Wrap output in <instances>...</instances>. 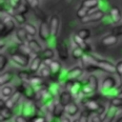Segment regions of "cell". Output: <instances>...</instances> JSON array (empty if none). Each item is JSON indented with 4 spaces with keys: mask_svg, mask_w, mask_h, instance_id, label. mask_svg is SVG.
<instances>
[{
    "mask_svg": "<svg viewBox=\"0 0 122 122\" xmlns=\"http://www.w3.org/2000/svg\"><path fill=\"white\" fill-rule=\"evenodd\" d=\"M59 122H71V119H70V116H66L64 115L62 118H60V121Z\"/></svg>",
    "mask_w": 122,
    "mask_h": 122,
    "instance_id": "cell-54",
    "label": "cell"
},
{
    "mask_svg": "<svg viewBox=\"0 0 122 122\" xmlns=\"http://www.w3.org/2000/svg\"><path fill=\"white\" fill-rule=\"evenodd\" d=\"M13 88L10 85H5L2 86L1 90H0V93H1V98L3 100H7L10 96H11L13 94Z\"/></svg>",
    "mask_w": 122,
    "mask_h": 122,
    "instance_id": "cell-20",
    "label": "cell"
},
{
    "mask_svg": "<svg viewBox=\"0 0 122 122\" xmlns=\"http://www.w3.org/2000/svg\"><path fill=\"white\" fill-rule=\"evenodd\" d=\"M12 117V111L9 108L6 107H1V112H0V121L5 122L10 120Z\"/></svg>",
    "mask_w": 122,
    "mask_h": 122,
    "instance_id": "cell-22",
    "label": "cell"
},
{
    "mask_svg": "<svg viewBox=\"0 0 122 122\" xmlns=\"http://www.w3.org/2000/svg\"><path fill=\"white\" fill-rule=\"evenodd\" d=\"M72 122H79V119H78V118H77V119H74Z\"/></svg>",
    "mask_w": 122,
    "mask_h": 122,
    "instance_id": "cell-56",
    "label": "cell"
},
{
    "mask_svg": "<svg viewBox=\"0 0 122 122\" xmlns=\"http://www.w3.org/2000/svg\"><path fill=\"white\" fill-rule=\"evenodd\" d=\"M56 50L58 53V57L61 60H67L69 58V48L67 43L64 40H59L56 44Z\"/></svg>",
    "mask_w": 122,
    "mask_h": 122,
    "instance_id": "cell-8",
    "label": "cell"
},
{
    "mask_svg": "<svg viewBox=\"0 0 122 122\" xmlns=\"http://www.w3.org/2000/svg\"><path fill=\"white\" fill-rule=\"evenodd\" d=\"M116 86V79L113 76H107L103 79L101 83V89L102 91H109L113 89Z\"/></svg>",
    "mask_w": 122,
    "mask_h": 122,
    "instance_id": "cell-16",
    "label": "cell"
},
{
    "mask_svg": "<svg viewBox=\"0 0 122 122\" xmlns=\"http://www.w3.org/2000/svg\"><path fill=\"white\" fill-rule=\"evenodd\" d=\"M1 30H0V36L1 38H4L10 34L15 30V22L12 19V17H9L5 21H1Z\"/></svg>",
    "mask_w": 122,
    "mask_h": 122,
    "instance_id": "cell-1",
    "label": "cell"
},
{
    "mask_svg": "<svg viewBox=\"0 0 122 122\" xmlns=\"http://www.w3.org/2000/svg\"><path fill=\"white\" fill-rule=\"evenodd\" d=\"M82 86H81V84H80V82H73V84H72V87H71V92L72 93V94H78L79 92H82Z\"/></svg>",
    "mask_w": 122,
    "mask_h": 122,
    "instance_id": "cell-41",
    "label": "cell"
},
{
    "mask_svg": "<svg viewBox=\"0 0 122 122\" xmlns=\"http://www.w3.org/2000/svg\"><path fill=\"white\" fill-rule=\"evenodd\" d=\"M23 28L25 29V30L27 31V33L29 34V35H30V36H34L36 33H37V29L35 28V26L33 25V24H30V23H26L24 26H23Z\"/></svg>",
    "mask_w": 122,
    "mask_h": 122,
    "instance_id": "cell-32",
    "label": "cell"
},
{
    "mask_svg": "<svg viewBox=\"0 0 122 122\" xmlns=\"http://www.w3.org/2000/svg\"><path fill=\"white\" fill-rule=\"evenodd\" d=\"M97 66H98L99 70H102L103 71H105L107 73H110V74L116 73L115 65L112 64L111 61H108L105 59H97Z\"/></svg>",
    "mask_w": 122,
    "mask_h": 122,
    "instance_id": "cell-6",
    "label": "cell"
},
{
    "mask_svg": "<svg viewBox=\"0 0 122 122\" xmlns=\"http://www.w3.org/2000/svg\"><path fill=\"white\" fill-rule=\"evenodd\" d=\"M22 96H23V94H22L21 92L15 91L11 96H10L7 100H4V106L3 107H6V108H9V109L12 110L17 105V103L22 98Z\"/></svg>",
    "mask_w": 122,
    "mask_h": 122,
    "instance_id": "cell-7",
    "label": "cell"
},
{
    "mask_svg": "<svg viewBox=\"0 0 122 122\" xmlns=\"http://www.w3.org/2000/svg\"><path fill=\"white\" fill-rule=\"evenodd\" d=\"M115 68H116V74L122 78V60L118 61L115 64Z\"/></svg>",
    "mask_w": 122,
    "mask_h": 122,
    "instance_id": "cell-51",
    "label": "cell"
},
{
    "mask_svg": "<svg viewBox=\"0 0 122 122\" xmlns=\"http://www.w3.org/2000/svg\"><path fill=\"white\" fill-rule=\"evenodd\" d=\"M89 13H90V10H89L88 9L82 7V6H80V8H78V10H76V16H77L80 20H82L83 18H85Z\"/></svg>",
    "mask_w": 122,
    "mask_h": 122,
    "instance_id": "cell-37",
    "label": "cell"
},
{
    "mask_svg": "<svg viewBox=\"0 0 122 122\" xmlns=\"http://www.w3.org/2000/svg\"><path fill=\"white\" fill-rule=\"evenodd\" d=\"M28 10H29V6H28L26 3H22V4L14 10V12H17V13H19V14H24V15H25V13L28 12Z\"/></svg>",
    "mask_w": 122,
    "mask_h": 122,
    "instance_id": "cell-44",
    "label": "cell"
},
{
    "mask_svg": "<svg viewBox=\"0 0 122 122\" xmlns=\"http://www.w3.org/2000/svg\"><path fill=\"white\" fill-rule=\"evenodd\" d=\"M73 41H74V43H75V46H77V47H79V48H81L84 51H87L88 49H89V45L86 43V40H84V39H82L80 36H78L76 33L73 35Z\"/></svg>",
    "mask_w": 122,
    "mask_h": 122,
    "instance_id": "cell-27",
    "label": "cell"
},
{
    "mask_svg": "<svg viewBox=\"0 0 122 122\" xmlns=\"http://www.w3.org/2000/svg\"><path fill=\"white\" fill-rule=\"evenodd\" d=\"M42 64H43V59L40 57V55H36L35 57H33L30 63V69L29 71L31 72V73H34V72H37L39 71L40 68L42 67Z\"/></svg>",
    "mask_w": 122,
    "mask_h": 122,
    "instance_id": "cell-14",
    "label": "cell"
},
{
    "mask_svg": "<svg viewBox=\"0 0 122 122\" xmlns=\"http://www.w3.org/2000/svg\"><path fill=\"white\" fill-rule=\"evenodd\" d=\"M110 104L115 108H122V97L120 96H116V97H112L111 99Z\"/></svg>",
    "mask_w": 122,
    "mask_h": 122,
    "instance_id": "cell-43",
    "label": "cell"
},
{
    "mask_svg": "<svg viewBox=\"0 0 122 122\" xmlns=\"http://www.w3.org/2000/svg\"><path fill=\"white\" fill-rule=\"evenodd\" d=\"M10 59L15 64H17L18 66H20L22 68H26L30 64V55L23 54V53H20V52H15L13 54H10Z\"/></svg>",
    "mask_w": 122,
    "mask_h": 122,
    "instance_id": "cell-4",
    "label": "cell"
},
{
    "mask_svg": "<svg viewBox=\"0 0 122 122\" xmlns=\"http://www.w3.org/2000/svg\"><path fill=\"white\" fill-rule=\"evenodd\" d=\"M17 91L21 92L23 96H25L28 100L35 99L36 94H37L35 90H34V88L29 82H22V84L20 85V87L18 88Z\"/></svg>",
    "mask_w": 122,
    "mask_h": 122,
    "instance_id": "cell-3",
    "label": "cell"
},
{
    "mask_svg": "<svg viewBox=\"0 0 122 122\" xmlns=\"http://www.w3.org/2000/svg\"><path fill=\"white\" fill-rule=\"evenodd\" d=\"M91 122H102V118L97 113H92L91 117Z\"/></svg>",
    "mask_w": 122,
    "mask_h": 122,
    "instance_id": "cell-52",
    "label": "cell"
},
{
    "mask_svg": "<svg viewBox=\"0 0 122 122\" xmlns=\"http://www.w3.org/2000/svg\"><path fill=\"white\" fill-rule=\"evenodd\" d=\"M66 108V113L68 116H75L79 112V106L75 102H71Z\"/></svg>",
    "mask_w": 122,
    "mask_h": 122,
    "instance_id": "cell-21",
    "label": "cell"
},
{
    "mask_svg": "<svg viewBox=\"0 0 122 122\" xmlns=\"http://www.w3.org/2000/svg\"><path fill=\"white\" fill-rule=\"evenodd\" d=\"M51 74V71L50 69V66H46V65H43L40 70H39V75L43 78H46V77H49L50 75Z\"/></svg>",
    "mask_w": 122,
    "mask_h": 122,
    "instance_id": "cell-36",
    "label": "cell"
},
{
    "mask_svg": "<svg viewBox=\"0 0 122 122\" xmlns=\"http://www.w3.org/2000/svg\"><path fill=\"white\" fill-rule=\"evenodd\" d=\"M53 56H54V51L50 48H47V49L43 50V51L40 54V57L43 59V61L44 60H49V59L51 60L53 58Z\"/></svg>",
    "mask_w": 122,
    "mask_h": 122,
    "instance_id": "cell-30",
    "label": "cell"
},
{
    "mask_svg": "<svg viewBox=\"0 0 122 122\" xmlns=\"http://www.w3.org/2000/svg\"><path fill=\"white\" fill-rule=\"evenodd\" d=\"M92 92H94L93 89H92L89 84L86 83V84L83 86V88H82L81 93H82V94H85V95H89V94H91V93H92Z\"/></svg>",
    "mask_w": 122,
    "mask_h": 122,
    "instance_id": "cell-46",
    "label": "cell"
},
{
    "mask_svg": "<svg viewBox=\"0 0 122 122\" xmlns=\"http://www.w3.org/2000/svg\"><path fill=\"white\" fill-rule=\"evenodd\" d=\"M17 50H18V52L23 53V54H28V55H30V53H31L30 49L29 48L28 44H26V43H21V44L18 46Z\"/></svg>",
    "mask_w": 122,
    "mask_h": 122,
    "instance_id": "cell-38",
    "label": "cell"
},
{
    "mask_svg": "<svg viewBox=\"0 0 122 122\" xmlns=\"http://www.w3.org/2000/svg\"><path fill=\"white\" fill-rule=\"evenodd\" d=\"M11 17L12 19L14 20L15 23L19 24V25H25L27 22H26V17L24 14H19L17 12H14V13H11Z\"/></svg>",
    "mask_w": 122,
    "mask_h": 122,
    "instance_id": "cell-31",
    "label": "cell"
},
{
    "mask_svg": "<svg viewBox=\"0 0 122 122\" xmlns=\"http://www.w3.org/2000/svg\"><path fill=\"white\" fill-rule=\"evenodd\" d=\"M112 34L115 35V36H119L122 35V24L115 26L114 28H112Z\"/></svg>",
    "mask_w": 122,
    "mask_h": 122,
    "instance_id": "cell-48",
    "label": "cell"
},
{
    "mask_svg": "<svg viewBox=\"0 0 122 122\" xmlns=\"http://www.w3.org/2000/svg\"><path fill=\"white\" fill-rule=\"evenodd\" d=\"M25 3L30 8V9H36L38 8V5H39V1L38 0H24Z\"/></svg>",
    "mask_w": 122,
    "mask_h": 122,
    "instance_id": "cell-49",
    "label": "cell"
},
{
    "mask_svg": "<svg viewBox=\"0 0 122 122\" xmlns=\"http://www.w3.org/2000/svg\"><path fill=\"white\" fill-rule=\"evenodd\" d=\"M72 101V93L70 91H63L59 93L58 96V103L64 107H67Z\"/></svg>",
    "mask_w": 122,
    "mask_h": 122,
    "instance_id": "cell-13",
    "label": "cell"
},
{
    "mask_svg": "<svg viewBox=\"0 0 122 122\" xmlns=\"http://www.w3.org/2000/svg\"><path fill=\"white\" fill-rule=\"evenodd\" d=\"M30 71H20L19 72H18V74H17V76H18V78L22 81V82H29L30 81V79L31 78V75H30Z\"/></svg>",
    "mask_w": 122,
    "mask_h": 122,
    "instance_id": "cell-33",
    "label": "cell"
},
{
    "mask_svg": "<svg viewBox=\"0 0 122 122\" xmlns=\"http://www.w3.org/2000/svg\"><path fill=\"white\" fill-rule=\"evenodd\" d=\"M50 69H51V73L55 74V73H57V72L60 71V70H61V64H60L58 61L52 60V62H51V65H50Z\"/></svg>",
    "mask_w": 122,
    "mask_h": 122,
    "instance_id": "cell-39",
    "label": "cell"
},
{
    "mask_svg": "<svg viewBox=\"0 0 122 122\" xmlns=\"http://www.w3.org/2000/svg\"><path fill=\"white\" fill-rule=\"evenodd\" d=\"M38 35L39 38L43 41H47L51 36V30H50L49 23H47V21H42L40 23L38 28Z\"/></svg>",
    "mask_w": 122,
    "mask_h": 122,
    "instance_id": "cell-11",
    "label": "cell"
},
{
    "mask_svg": "<svg viewBox=\"0 0 122 122\" xmlns=\"http://www.w3.org/2000/svg\"><path fill=\"white\" fill-rule=\"evenodd\" d=\"M83 73H84V69H82L79 66H75L67 71L66 78L67 80H70V81H75L80 76H82Z\"/></svg>",
    "mask_w": 122,
    "mask_h": 122,
    "instance_id": "cell-10",
    "label": "cell"
},
{
    "mask_svg": "<svg viewBox=\"0 0 122 122\" xmlns=\"http://www.w3.org/2000/svg\"><path fill=\"white\" fill-rule=\"evenodd\" d=\"M50 122H56L55 120H51V121H50Z\"/></svg>",
    "mask_w": 122,
    "mask_h": 122,
    "instance_id": "cell-57",
    "label": "cell"
},
{
    "mask_svg": "<svg viewBox=\"0 0 122 122\" xmlns=\"http://www.w3.org/2000/svg\"><path fill=\"white\" fill-rule=\"evenodd\" d=\"M115 122H122V115H121V116H120L119 118H117Z\"/></svg>",
    "mask_w": 122,
    "mask_h": 122,
    "instance_id": "cell-55",
    "label": "cell"
},
{
    "mask_svg": "<svg viewBox=\"0 0 122 122\" xmlns=\"http://www.w3.org/2000/svg\"><path fill=\"white\" fill-rule=\"evenodd\" d=\"M43 82V77H41L40 75H33L31 76V78L30 79L29 83L33 87V88H36V87H39Z\"/></svg>",
    "mask_w": 122,
    "mask_h": 122,
    "instance_id": "cell-35",
    "label": "cell"
},
{
    "mask_svg": "<svg viewBox=\"0 0 122 122\" xmlns=\"http://www.w3.org/2000/svg\"><path fill=\"white\" fill-rule=\"evenodd\" d=\"M102 1H109V0H102Z\"/></svg>",
    "mask_w": 122,
    "mask_h": 122,
    "instance_id": "cell-58",
    "label": "cell"
},
{
    "mask_svg": "<svg viewBox=\"0 0 122 122\" xmlns=\"http://www.w3.org/2000/svg\"><path fill=\"white\" fill-rule=\"evenodd\" d=\"M105 13L103 10H94L92 12H90L85 18H83L81 20L82 24H89V23H94V22H98L100 20L103 19Z\"/></svg>",
    "mask_w": 122,
    "mask_h": 122,
    "instance_id": "cell-5",
    "label": "cell"
},
{
    "mask_svg": "<svg viewBox=\"0 0 122 122\" xmlns=\"http://www.w3.org/2000/svg\"><path fill=\"white\" fill-rule=\"evenodd\" d=\"M118 41V38L117 36L113 35V34H109V35H106L104 36L102 39H101V43L104 45V46H112L114 44H116Z\"/></svg>",
    "mask_w": 122,
    "mask_h": 122,
    "instance_id": "cell-23",
    "label": "cell"
},
{
    "mask_svg": "<svg viewBox=\"0 0 122 122\" xmlns=\"http://www.w3.org/2000/svg\"><path fill=\"white\" fill-rule=\"evenodd\" d=\"M15 36L20 43H25L28 40V33L24 28H18L15 30Z\"/></svg>",
    "mask_w": 122,
    "mask_h": 122,
    "instance_id": "cell-26",
    "label": "cell"
},
{
    "mask_svg": "<svg viewBox=\"0 0 122 122\" xmlns=\"http://www.w3.org/2000/svg\"><path fill=\"white\" fill-rule=\"evenodd\" d=\"M84 54H85V53H84V51H83L81 48L77 47V46L74 47V48L72 49V51H71V56H72L73 59H75V60L81 59Z\"/></svg>",
    "mask_w": 122,
    "mask_h": 122,
    "instance_id": "cell-34",
    "label": "cell"
},
{
    "mask_svg": "<svg viewBox=\"0 0 122 122\" xmlns=\"http://www.w3.org/2000/svg\"><path fill=\"white\" fill-rule=\"evenodd\" d=\"M109 14H110V17H111L112 21L113 23H115V24H116V23H119V22L121 21V19H122L121 10H120L119 8L116 7V6H113V7L111 8Z\"/></svg>",
    "mask_w": 122,
    "mask_h": 122,
    "instance_id": "cell-17",
    "label": "cell"
},
{
    "mask_svg": "<svg viewBox=\"0 0 122 122\" xmlns=\"http://www.w3.org/2000/svg\"><path fill=\"white\" fill-rule=\"evenodd\" d=\"M13 78V73L11 71H5L0 74V85L5 86L6 84H9Z\"/></svg>",
    "mask_w": 122,
    "mask_h": 122,
    "instance_id": "cell-25",
    "label": "cell"
},
{
    "mask_svg": "<svg viewBox=\"0 0 122 122\" xmlns=\"http://www.w3.org/2000/svg\"><path fill=\"white\" fill-rule=\"evenodd\" d=\"M81 62L83 65V69H85L86 71H91L99 69L97 66V59L91 54L85 53L81 58Z\"/></svg>",
    "mask_w": 122,
    "mask_h": 122,
    "instance_id": "cell-2",
    "label": "cell"
},
{
    "mask_svg": "<svg viewBox=\"0 0 122 122\" xmlns=\"http://www.w3.org/2000/svg\"><path fill=\"white\" fill-rule=\"evenodd\" d=\"M9 4H10V8L15 10L22 4V0H9Z\"/></svg>",
    "mask_w": 122,
    "mask_h": 122,
    "instance_id": "cell-50",
    "label": "cell"
},
{
    "mask_svg": "<svg viewBox=\"0 0 122 122\" xmlns=\"http://www.w3.org/2000/svg\"><path fill=\"white\" fill-rule=\"evenodd\" d=\"M33 11H34V14L39 18L41 19V22L42 21H46L47 20V15L44 13L43 10H41L39 8H36V9H33Z\"/></svg>",
    "mask_w": 122,
    "mask_h": 122,
    "instance_id": "cell-45",
    "label": "cell"
},
{
    "mask_svg": "<svg viewBox=\"0 0 122 122\" xmlns=\"http://www.w3.org/2000/svg\"><path fill=\"white\" fill-rule=\"evenodd\" d=\"M87 84H89L93 89L94 92H97V90L99 88V82H98V79L95 75H92V74L90 75L87 79Z\"/></svg>",
    "mask_w": 122,
    "mask_h": 122,
    "instance_id": "cell-29",
    "label": "cell"
},
{
    "mask_svg": "<svg viewBox=\"0 0 122 122\" xmlns=\"http://www.w3.org/2000/svg\"><path fill=\"white\" fill-rule=\"evenodd\" d=\"M30 122H48V121H47V118L44 115L36 114V115H34L30 118Z\"/></svg>",
    "mask_w": 122,
    "mask_h": 122,
    "instance_id": "cell-47",
    "label": "cell"
},
{
    "mask_svg": "<svg viewBox=\"0 0 122 122\" xmlns=\"http://www.w3.org/2000/svg\"><path fill=\"white\" fill-rule=\"evenodd\" d=\"M15 122H27V119L24 117V115L18 114V115L15 117Z\"/></svg>",
    "mask_w": 122,
    "mask_h": 122,
    "instance_id": "cell-53",
    "label": "cell"
},
{
    "mask_svg": "<svg viewBox=\"0 0 122 122\" xmlns=\"http://www.w3.org/2000/svg\"><path fill=\"white\" fill-rule=\"evenodd\" d=\"M9 63V58L8 56H6L4 53H1L0 54V71L3 72V71L5 70L6 66L8 65Z\"/></svg>",
    "mask_w": 122,
    "mask_h": 122,
    "instance_id": "cell-42",
    "label": "cell"
},
{
    "mask_svg": "<svg viewBox=\"0 0 122 122\" xmlns=\"http://www.w3.org/2000/svg\"><path fill=\"white\" fill-rule=\"evenodd\" d=\"M98 5H99V0H83L81 3V6L88 9L89 10L97 8Z\"/></svg>",
    "mask_w": 122,
    "mask_h": 122,
    "instance_id": "cell-28",
    "label": "cell"
},
{
    "mask_svg": "<svg viewBox=\"0 0 122 122\" xmlns=\"http://www.w3.org/2000/svg\"><path fill=\"white\" fill-rule=\"evenodd\" d=\"M64 113H66V108L64 106H62L61 104L59 103H56L54 108H53V111L51 112V115L54 117V118H62L64 116Z\"/></svg>",
    "mask_w": 122,
    "mask_h": 122,
    "instance_id": "cell-19",
    "label": "cell"
},
{
    "mask_svg": "<svg viewBox=\"0 0 122 122\" xmlns=\"http://www.w3.org/2000/svg\"><path fill=\"white\" fill-rule=\"evenodd\" d=\"M27 44H28L29 48L30 49L31 53H34V54H36V55H40L41 52L43 51V49H42L41 45L38 43V41H36V40L33 39V38L30 39V40H29Z\"/></svg>",
    "mask_w": 122,
    "mask_h": 122,
    "instance_id": "cell-18",
    "label": "cell"
},
{
    "mask_svg": "<svg viewBox=\"0 0 122 122\" xmlns=\"http://www.w3.org/2000/svg\"><path fill=\"white\" fill-rule=\"evenodd\" d=\"M82 104L85 107V110L91 112L92 113H97L101 107V105L98 102H96L93 99H89V98H86L85 100H83Z\"/></svg>",
    "mask_w": 122,
    "mask_h": 122,
    "instance_id": "cell-12",
    "label": "cell"
},
{
    "mask_svg": "<svg viewBox=\"0 0 122 122\" xmlns=\"http://www.w3.org/2000/svg\"><path fill=\"white\" fill-rule=\"evenodd\" d=\"M34 107H35V106L30 102V100L26 101V102H25V107H24V110H23L25 115H30V118H31L32 116L36 115V114H35V108H34Z\"/></svg>",
    "mask_w": 122,
    "mask_h": 122,
    "instance_id": "cell-24",
    "label": "cell"
},
{
    "mask_svg": "<svg viewBox=\"0 0 122 122\" xmlns=\"http://www.w3.org/2000/svg\"><path fill=\"white\" fill-rule=\"evenodd\" d=\"M117 113V108L113 107V106H110L108 108V110L106 111L105 114L102 117V122H113L115 116Z\"/></svg>",
    "mask_w": 122,
    "mask_h": 122,
    "instance_id": "cell-15",
    "label": "cell"
},
{
    "mask_svg": "<svg viewBox=\"0 0 122 122\" xmlns=\"http://www.w3.org/2000/svg\"><path fill=\"white\" fill-rule=\"evenodd\" d=\"M76 34H77L78 36H80L82 39L87 40V39H89L90 36H91V31H90L89 29H80V30L77 31Z\"/></svg>",
    "mask_w": 122,
    "mask_h": 122,
    "instance_id": "cell-40",
    "label": "cell"
},
{
    "mask_svg": "<svg viewBox=\"0 0 122 122\" xmlns=\"http://www.w3.org/2000/svg\"><path fill=\"white\" fill-rule=\"evenodd\" d=\"M49 27L51 30V36L56 37L59 31V28H60V19L56 14L51 17L50 22H49Z\"/></svg>",
    "mask_w": 122,
    "mask_h": 122,
    "instance_id": "cell-9",
    "label": "cell"
}]
</instances>
